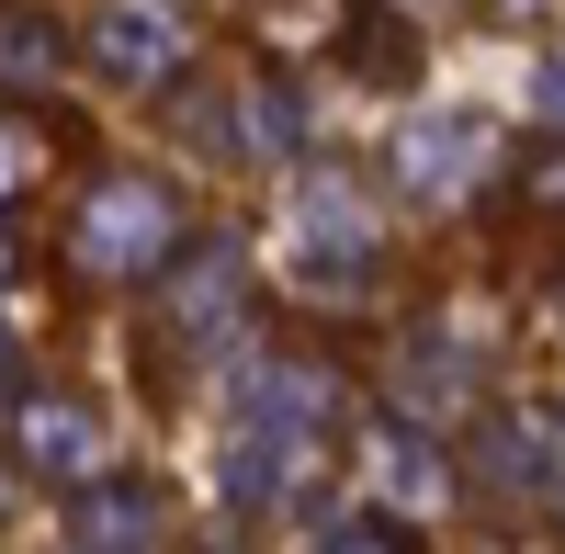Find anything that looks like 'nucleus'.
<instances>
[{
	"label": "nucleus",
	"instance_id": "obj_13",
	"mask_svg": "<svg viewBox=\"0 0 565 554\" xmlns=\"http://www.w3.org/2000/svg\"><path fill=\"white\" fill-rule=\"evenodd\" d=\"M295 125H306V114H295V90L271 79V90H260V136H271V148H282V136H295Z\"/></svg>",
	"mask_w": 565,
	"mask_h": 554
},
{
	"label": "nucleus",
	"instance_id": "obj_7",
	"mask_svg": "<svg viewBox=\"0 0 565 554\" xmlns=\"http://www.w3.org/2000/svg\"><path fill=\"white\" fill-rule=\"evenodd\" d=\"M317 419H328V374H306V362L249 374V430H317Z\"/></svg>",
	"mask_w": 565,
	"mask_h": 554
},
{
	"label": "nucleus",
	"instance_id": "obj_12",
	"mask_svg": "<svg viewBox=\"0 0 565 554\" xmlns=\"http://www.w3.org/2000/svg\"><path fill=\"white\" fill-rule=\"evenodd\" d=\"M23 170H34V125H12V114H0V204L23 193Z\"/></svg>",
	"mask_w": 565,
	"mask_h": 554
},
{
	"label": "nucleus",
	"instance_id": "obj_5",
	"mask_svg": "<svg viewBox=\"0 0 565 554\" xmlns=\"http://www.w3.org/2000/svg\"><path fill=\"white\" fill-rule=\"evenodd\" d=\"M170 317L181 329H226V317H238V249L226 238H204V249H181V271H170Z\"/></svg>",
	"mask_w": 565,
	"mask_h": 554
},
{
	"label": "nucleus",
	"instance_id": "obj_17",
	"mask_svg": "<svg viewBox=\"0 0 565 554\" xmlns=\"http://www.w3.org/2000/svg\"><path fill=\"white\" fill-rule=\"evenodd\" d=\"M521 12H543V0H521Z\"/></svg>",
	"mask_w": 565,
	"mask_h": 554
},
{
	"label": "nucleus",
	"instance_id": "obj_10",
	"mask_svg": "<svg viewBox=\"0 0 565 554\" xmlns=\"http://www.w3.org/2000/svg\"><path fill=\"white\" fill-rule=\"evenodd\" d=\"M249 12H260L271 45H328V34L351 23V0H249Z\"/></svg>",
	"mask_w": 565,
	"mask_h": 554
},
{
	"label": "nucleus",
	"instance_id": "obj_8",
	"mask_svg": "<svg viewBox=\"0 0 565 554\" xmlns=\"http://www.w3.org/2000/svg\"><path fill=\"white\" fill-rule=\"evenodd\" d=\"M487 476H509V487H554V430H543V419L487 430Z\"/></svg>",
	"mask_w": 565,
	"mask_h": 554
},
{
	"label": "nucleus",
	"instance_id": "obj_15",
	"mask_svg": "<svg viewBox=\"0 0 565 554\" xmlns=\"http://www.w3.org/2000/svg\"><path fill=\"white\" fill-rule=\"evenodd\" d=\"M532 204H554V215H565V148H554V159L532 170Z\"/></svg>",
	"mask_w": 565,
	"mask_h": 554
},
{
	"label": "nucleus",
	"instance_id": "obj_4",
	"mask_svg": "<svg viewBox=\"0 0 565 554\" xmlns=\"http://www.w3.org/2000/svg\"><path fill=\"white\" fill-rule=\"evenodd\" d=\"M90 57H103L114 79H181L193 34H181V12H170V0H114V12L90 23Z\"/></svg>",
	"mask_w": 565,
	"mask_h": 554
},
{
	"label": "nucleus",
	"instance_id": "obj_11",
	"mask_svg": "<svg viewBox=\"0 0 565 554\" xmlns=\"http://www.w3.org/2000/svg\"><path fill=\"white\" fill-rule=\"evenodd\" d=\"M34 452H68V465H90V452H103V430H90L79 407H34Z\"/></svg>",
	"mask_w": 565,
	"mask_h": 554
},
{
	"label": "nucleus",
	"instance_id": "obj_1",
	"mask_svg": "<svg viewBox=\"0 0 565 554\" xmlns=\"http://www.w3.org/2000/svg\"><path fill=\"white\" fill-rule=\"evenodd\" d=\"M68 249H79L90 284H148V271L181 249V204L159 193V181H103V193L79 204Z\"/></svg>",
	"mask_w": 565,
	"mask_h": 554
},
{
	"label": "nucleus",
	"instance_id": "obj_3",
	"mask_svg": "<svg viewBox=\"0 0 565 554\" xmlns=\"http://www.w3.org/2000/svg\"><path fill=\"white\" fill-rule=\"evenodd\" d=\"M295 249H306V271H373L385 226H373V204L351 193L340 170H317V181H306V204H295Z\"/></svg>",
	"mask_w": 565,
	"mask_h": 554
},
{
	"label": "nucleus",
	"instance_id": "obj_16",
	"mask_svg": "<svg viewBox=\"0 0 565 554\" xmlns=\"http://www.w3.org/2000/svg\"><path fill=\"white\" fill-rule=\"evenodd\" d=\"M328 554H396V532H328Z\"/></svg>",
	"mask_w": 565,
	"mask_h": 554
},
{
	"label": "nucleus",
	"instance_id": "obj_2",
	"mask_svg": "<svg viewBox=\"0 0 565 554\" xmlns=\"http://www.w3.org/2000/svg\"><path fill=\"white\" fill-rule=\"evenodd\" d=\"M498 159V125L487 114H407L396 125V181H407V193H463V181H476Z\"/></svg>",
	"mask_w": 565,
	"mask_h": 554
},
{
	"label": "nucleus",
	"instance_id": "obj_14",
	"mask_svg": "<svg viewBox=\"0 0 565 554\" xmlns=\"http://www.w3.org/2000/svg\"><path fill=\"white\" fill-rule=\"evenodd\" d=\"M532 103H543V125H565V57H543V79H532Z\"/></svg>",
	"mask_w": 565,
	"mask_h": 554
},
{
	"label": "nucleus",
	"instance_id": "obj_9",
	"mask_svg": "<svg viewBox=\"0 0 565 554\" xmlns=\"http://www.w3.org/2000/svg\"><path fill=\"white\" fill-rule=\"evenodd\" d=\"M68 45H57V23L45 12H0V79H45Z\"/></svg>",
	"mask_w": 565,
	"mask_h": 554
},
{
	"label": "nucleus",
	"instance_id": "obj_6",
	"mask_svg": "<svg viewBox=\"0 0 565 554\" xmlns=\"http://www.w3.org/2000/svg\"><path fill=\"white\" fill-rule=\"evenodd\" d=\"M340 45H351V68H362V79H385V90H407V79H418V34H407L396 12H373V0H351Z\"/></svg>",
	"mask_w": 565,
	"mask_h": 554
}]
</instances>
